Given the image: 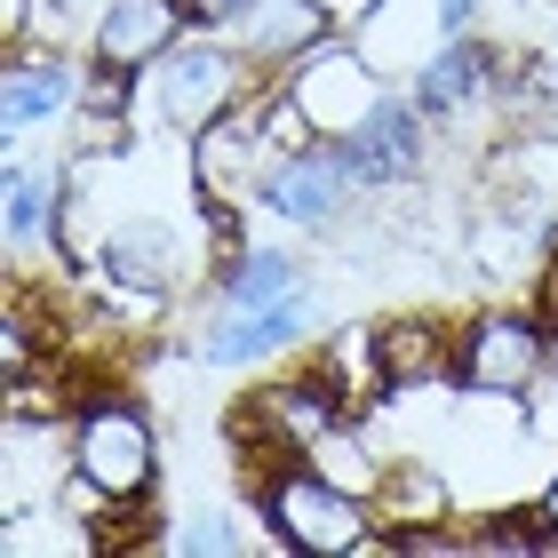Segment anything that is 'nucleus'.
Listing matches in <instances>:
<instances>
[{
	"instance_id": "1",
	"label": "nucleus",
	"mask_w": 558,
	"mask_h": 558,
	"mask_svg": "<svg viewBox=\"0 0 558 558\" xmlns=\"http://www.w3.org/2000/svg\"><path fill=\"white\" fill-rule=\"evenodd\" d=\"M256 526L288 558H375L384 502L343 487L312 454H279V463L256 471Z\"/></svg>"
},
{
	"instance_id": "2",
	"label": "nucleus",
	"mask_w": 558,
	"mask_h": 558,
	"mask_svg": "<svg viewBox=\"0 0 558 558\" xmlns=\"http://www.w3.org/2000/svg\"><path fill=\"white\" fill-rule=\"evenodd\" d=\"M72 478L88 495H105L120 519L151 511V495H160V423L129 391H88L72 408Z\"/></svg>"
},
{
	"instance_id": "3",
	"label": "nucleus",
	"mask_w": 558,
	"mask_h": 558,
	"mask_svg": "<svg viewBox=\"0 0 558 558\" xmlns=\"http://www.w3.org/2000/svg\"><path fill=\"white\" fill-rule=\"evenodd\" d=\"M550 375V319L526 303H478L471 319H454V391L463 399H535Z\"/></svg>"
},
{
	"instance_id": "4",
	"label": "nucleus",
	"mask_w": 558,
	"mask_h": 558,
	"mask_svg": "<svg viewBox=\"0 0 558 558\" xmlns=\"http://www.w3.org/2000/svg\"><path fill=\"white\" fill-rule=\"evenodd\" d=\"M144 88H151V120H160V129L199 136L208 120L240 112L264 81L247 72V57L216 33V24H199V33H192L184 48H175V57H160V64L144 72Z\"/></svg>"
},
{
	"instance_id": "5",
	"label": "nucleus",
	"mask_w": 558,
	"mask_h": 558,
	"mask_svg": "<svg viewBox=\"0 0 558 558\" xmlns=\"http://www.w3.org/2000/svg\"><path fill=\"white\" fill-rule=\"evenodd\" d=\"M264 88L247 96L240 112H223L199 136H184V175H192L199 208H247V199L264 192V175L279 160V136H271V120H264Z\"/></svg>"
},
{
	"instance_id": "6",
	"label": "nucleus",
	"mask_w": 558,
	"mask_h": 558,
	"mask_svg": "<svg viewBox=\"0 0 558 558\" xmlns=\"http://www.w3.org/2000/svg\"><path fill=\"white\" fill-rule=\"evenodd\" d=\"M360 199H367V184H360V168H351V151L336 136H312V144H295V151H279V160H271L256 208L279 216L288 232H312L319 240V232H336Z\"/></svg>"
},
{
	"instance_id": "7",
	"label": "nucleus",
	"mask_w": 558,
	"mask_h": 558,
	"mask_svg": "<svg viewBox=\"0 0 558 558\" xmlns=\"http://www.w3.org/2000/svg\"><path fill=\"white\" fill-rule=\"evenodd\" d=\"M279 88L295 96V112L312 120L319 136H351L375 105H384L391 81H384V64H375V48H367L360 33H336V40H319Z\"/></svg>"
},
{
	"instance_id": "8",
	"label": "nucleus",
	"mask_w": 558,
	"mask_h": 558,
	"mask_svg": "<svg viewBox=\"0 0 558 558\" xmlns=\"http://www.w3.org/2000/svg\"><path fill=\"white\" fill-rule=\"evenodd\" d=\"M319 327V295H279V303H247V312H208V336H199V360H208L216 375H256L271 360H288V351L312 343Z\"/></svg>"
},
{
	"instance_id": "9",
	"label": "nucleus",
	"mask_w": 558,
	"mask_h": 558,
	"mask_svg": "<svg viewBox=\"0 0 558 558\" xmlns=\"http://www.w3.org/2000/svg\"><path fill=\"white\" fill-rule=\"evenodd\" d=\"M192 33H199L192 0H96V16H88V64L144 81V72L160 57H175Z\"/></svg>"
},
{
	"instance_id": "10",
	"label": "nucleus",
	"mask_w": 558,
	"mask_h": 558,
	"mask_svg": "<svg viewBox=\"0 0 558 558\" xmlns=\"http://www.w3.org/2000/svg\"><path fill=\"white\" fill-rule=\"evenodd\" d=\"M216 33L247 57V72H256V81H288V72L312 57L319 40L343 33V16L327 9V0H247L232 24H216Z\"/></svg>"
},
{
	"instance_id": "11",
	"label": "nucleus",
	"mask_w": 558,
	"mask_h": 558,
	"mask_svg": "<svg viewBox=\"0 0 558 558\" xmlns=\"http://www.w3.org/2000/svg\"><path fill=\"white\" fill-rule=\"evenodd\" d=\"M81 88H88V57H64V48H9L0 64V129L9 144H24L33 129H57V120L81 112Z\"/></svg>"
},
{
	"instance_id": "12",
	"label": "nucleus",
	"mask_w": 558,
	"mask_h": 558,
	"mask_svg": "<svg viewBox=\"0 0 558 558\" xmlns=\"http://www.w3.org/2000/svg\"><path fill=\"white\" fill-rule=\"evenodd\" d=\"M96 271H105L120 295L168 303L175 288H184V223H168V216L105 223V232H96Z\"/></svg>"
},
{
	"instance_id": "13",
	"label": "nucleus",
	"mask_w": 558,
	"mask_h": 558,
	"mask_svg": "<svg viewBox=\"0 0 558 558\" xmlns=\"http://www.w3.org/2000/svg\"><path fill=\"white\" fill-rule=\"evenodd\" d=\"M430 136H439V129L415 112V96H408V88H384V105H375L351 136H336V144L351 151V168H360V184H367V199H375V192H391V184H415Z\"/></svg>"
},
{
	"instance_id": "14",
	"label": "nucleus",
	"mask_w": 558,
	"mask_h": 558,
	"mask_svg": "<svg viewBox=\"0 0 558 558\" xmlns=\"http://www.w3.org/2000/svg\"><path fill=\"white\" fill-rule=\"evenodd\" d=\"M375 360H384V391L391 399L454 384V319H439V312H391V319H375Z\"/></svg>"
},
{
	"instance_id": "15",
	"label": "nucleus",
	"mask_w": 558,
	"mask_h": 558,
	"mask_svg": "<svg viewBox=\"0 0 558 558\" xmlns=\"http://www.w3.org/2000/svg\"><path fill=\"white\" fill-rule=\"evenodd\" d=\"M312 288V264L295 247H264V240H240L232 256H216L208 271V303L223 312H247V303H279V295H303Z\"/></svg>"
},
{
	"instance_id": "16",
	"label": "nucleus",
	"mask_w": 558,
	"mask_h": 558,
	"mask_svg": "<svg viewBox=\"0 0 558 558\" xmlns=\"http://www.w3.org/2000/svg\"><path fill=\"white\" fill-rule=\"evenodd\" d=\"M160 550H184V558H240V550H247V526L223 519V511H199V519L175 526V535H160Z\"/></svg>"
},
{
	"instance_id": "17",
	"label": "nucleus",
	"mask_w": 558,
	"mask_h": 558,
	"mask_svg": "<svg viewBox=\"0 0 558 558\" xmlns=\"http://www.w3.org/2000/svg\"><path fill=\"white\" fill-rule=\"evenodd\" d=\"M430 24L454 40V33H478V0H430Z\"/></svg>"
},
{
	"instance_id": "18",
	"label": "nucleus",
	"mask_w": 558,
	"mask_h": 558,
	"mask_svg": "<svg viewBox=\"0 0 558 558\" xmlns=\"http://www.w3.org/2000/svg\"><path fill=\"white\" fill-rule=\"evenodd\" d=\"M327 9H336V16H343V33H360V24H367L375 9H384V0H327Z\"/></svg>"
},
{
	"instance_id": "19",
	"label": "nucleus",
	"mask_w": 558,
	"mask_h": 558,
	"mask_svg": "<svg viewBox=\"0 0 558 558\" xmlns=\"http://www.w3.org/2000/svg\"><path fill=\"white\" fill-rule=\"evenodd\" d=\"M240 9H247V0H192V16H199V24H232Z\"/></svg>"
},
{
	"instance_id": "20",
	"label": "nucleus",
	"mask_w": 558,
	"mask_h": 558,
	"mask_svg": "<svg viewBox=\"0 0 558 558\" xmlns=\"http://www.w3.org/2000/svg\"><path fill=\"white\" fill-rule=\"evenodd\" d=\"M535 511H543V526H550V543H558V463H550V478H543V495H535Z\"/></svg>"
},
{
	"instance_id": "21",
	"label": "nucleus",
	"mask_w": 558,
	"mask_h": 558,
	"mask_svg": "<svg viewBox=\"0 0 558 558\" xmlns=\"http://www.w3.org/2000/svg\"><path fill=\"white\" fill-rule=\"evenodd\" d=\"M48 9H81V0H48Z\"/></svg>"
},
{
	"instance_id": "22",
	"label": "nucleus",
	"mask_w": 558,
	"mask_h": 558,
	"mask_svg": "<svg viewBox=\"0 0 558 558\" xmlns=\"http://www.w3.org/2000/svg\"><path fill=\"white\" fill-rule=\"evenodd\" d=\"M550 9H558V0H550Z\"/></svg>"
}]
</instances>
